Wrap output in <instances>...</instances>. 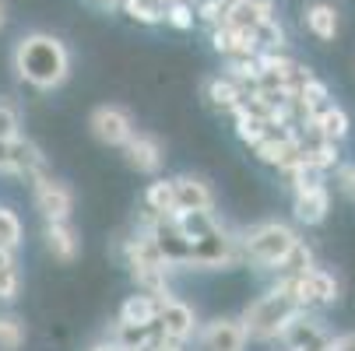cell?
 <instances>
[{"label":"cell","mask_w":355,"mask_h":351,"mask_svg":"<svg viewBox=\"0 0 355 351\" xmlns=\"http://www.w3.org/2000/svg\"><path fill=\"white\" fill-rule=\"evenodd\" d=\"M120 8L141 25H159L162 21V8L151 4V0H120Z\"/></svg>","instance_id":"f546056e"},{"label":"cell","mask_w":355,"mask_h":351,"mask_svg":"<svg viewBox=\"0 0 355 351\" xmlns=\"http://www.w3.org/2000/svg\"><path fill=\"white\" fill-rule=\"evenodd\" d=\"M173 193H176V211H215L211 186L197 176H176Z\"/></svg>","instance_id":"7c38bea8"},{"label":"cell","mask_w":355,"mask_h":351,"mask_svg":"<svg viewBox=\"0 0 355 351\" xmlns=\"http://www.w3.org/2000/svg\"><path fill=\"white\" fill-rule=\"evenodd\" d=\"M92 351H127V348H120L116 341H110V344H98V348H92Z\"/></svg>","instance_id":"e575fe53"},{"label":"cell","mask_w":355,"mask_h":351,"mask_svg":"<svg viewBox=\"0 0 355 351\" xmlns=\"http://www.w3.org/2000/svg\"><path fill=\"white\" fill-rule=\"evenodd\" d=\"M285 176H288L292 193H302V190H310V186H320L327 172H320V169H317V165H310V162H299V165H292Z\"/></svg>","instance_id":"484cf974"},{"label":"cell","mask_w":355,"mask_h":351,"mask_svg":"<svg viewBox=\"0 0 355 351\" xmlns=\"http://www.w3.org/2000/svg\"><path fill=\"white\" fill-rule=\"evenodd\" d=\"M35 183V211L46 218V222H71V211H74V193H71V186L67 183H60V179H49L46 172L39 176V179H32Z\"/></svg>","instance_id":"8992f818"},{"label":"cell","mask_w":355,"mask_h":351,"mask_svg":"<svg viewBox=\"0 0 355 351\" xmlns=\"http://www.w3.org/2000/svg\"><path fill=\"white\" fill-rule=\"evenodd\" d=\"M253 32V42H257V49H282L285 46V28L278 18H264L250 28Z\"/></svg>","instance_id":"cb8c5ba5"},{"label":"cell","mask_w":355,"mask_h":351,"mask_svg":"<svg viewBox=\"0 0 355 351\" xmlns=\"http://www.w3.org/2000/svg\"><path fill=\"white\" fill-rule=\"evenodd\" d=\"M4 25H8V4L0 0V28H4Z\"/></svg>","instance_id":"d590c367"},{"label":"cell","mask_w":355,"mask_h":351,"mask_svg":"<svg viewBox=\"0 0 355 351\" xmlns=\"http://www.w3.org/2000/svg\"><path fill=\"white\" fill-rule=\"evenodd\" d=\"M302 25H306V32L317 35L320 42H334L341 18H338V8L331 0H313V4H306V11H302Z\"/></svg>","instance_id":"5bb4252c"},{"label":"cell","mask_w":355,"mask_h":351,"mask_svg":"<svg viewBox=\"0 0 355 351\" xmlns=\"http://www.w3.org/2000/svg\"><path fill=\"white\" fill-rule=\"evenodd\" d=\"M18 127H21V120H18V109H15L11 102H4V98H0V141L15 137V134H18Z\"/></svg>","instance_id":"4dcf8cb0"},{"label":"cell","mask_w":355,"mask_h":351,"mask_svg":"<svg viewBox=\"0 0 355 351\" xmlns=\"http://www.w3.org/2000/svg\"><path fill=\"white\" fill-rule=\"evenodd\" d=\"M211 46L215 53L222 57H250L257 53V42H253V32L250 28H232V25H211Z\"/></svg>","instance_id":"4fadbf2b"},{"label":"cell","mask_w":355,"mask_h":351,"mask_svg":"<svg viewBox=\"0 0 355 351\" xmlns=\"http://www.w3.org/2000/svg\"><path fill=\"white\" fill-rule=\"evenodd\" d=\"M292 211H295V222H302V225H320V222L327 218V211H331V193H327V186L320 183V186H310V190L295 193Z\"/></svg>","instance_id":"2e32d148"},{"label":"cell","mask_w":355,"mask_h":351,"mask_svg":"<svg viewBox=\"0 0 355 351\" xmlns=\"http://www.w3.org/2000/svg\"><path fill=\"white\" fill-rule=\"evenodd\" d=\"M162 298H169V295H151V291L130 295L127 303L120 306V323H127V327H148V323H155Z\"/></svg>","instance_id":"e0dca14e"},{"label":"cell","mask_w":355,"mask_h":351,"mask_svg":"<svg viewBox=\"0 0 355 351\" xmlns=\"http://www.w3.org/2000/svg\"><path fill=\"white\" fill-rule=\"evenodd\" d=\"M46 249L60 264H74L81 253V239L71 222H46Z\"/></svg>","instance_id":"9a60e30c"},{"label":"cell","mask_w":355,"mask_h":351,"mask_svg":"<svg viewBox=\"0 0 355 351\" xmlns=\"http://www.w3.org/2000/svg\"><path fill=\"white\" fill-rule=\"evenodd\" d=\"M295 239H299V235H295L285 222H261V225H253V228L239 239L243 260L257 264L261 271H275V264L288 253Z\"/></svg>","instance_id":"3957f363"},{"label":"cell","mask_w":355,"mask_h":351,"mask_svg":"<svg viewBox=\"0 0 355 351\" xmlns=\"http://www.w3.org/2000/svg\"><path fill=\"white\" fill-rule=\"evenodd\" d=\"M246 327L243 320H232V316H218L211 320L205 330H200L197 344L200 351H246Z\"/></svg>","instance_id":"9c48e42d"},{"label":"cell","mask_w":355,"mask_h":351,"mask_svg":"<svg viewBox=\"0 0 355 351\" xmlns=\"http://www.w3.org/2000/svg\"><path fill=\"white\" fill-rule=\"evenodd\" d=\"M310 267H313V249L302 242V239H295L292 249L275 264V274H278V278H295V274L310 271Z\"/></svg>","instance_id":"ffe728a7"},{"label":"cell","mask_w":355,"mask_h":351,"mask_svg":"<svg viewBox=\"0 0 355 351\" xmlns=\"http://www.w3.org/2000/svg\"><path fill=\"white\" fill-rule=\"evenodd\" d=\"M162 21L173 25V28H180V32L193 28V21H197L193 4H190V0H169V4L162 8Z\"/></svg>","instance_id":"4316f807"},{"label":"cell","mask_w":355,"mask_h":351,"mask_svg":"<svg viewBox=\"0 0 355 351\" xmlns=\"http://www.w3.org/2000/svg\"><path fill=\"white\" fill-rule=\"evenodd\" d=\"M123 152H127V162L130 169L144 172V176H155L162 169V144L151 137V134H130V141L123 144Z\"/></svg>","instance_id":"8fae6325"},{"label":"cell","mask_w":355,"mask_h":351,"mask_svg":"<svg viewBox=\"0 0 355 351\" xmlns=\"http://www.w3.org/2000/svg\"><path fill=\"white\" fill-rule=\"evenodd\" d=\"M21 291V274L11 249H0V303H15Z\"/></svg>","instance_id":"44dd1931"},{"label":"cell","mask_w":355,"mask_h":351,"mask_svg":"<svg viewBox=\"0 0 355 351\" xmlns=\"http://www.w3.org/2000/svg\"><path fill=\"white\" fill-rule=\"evenodd\" d=\"M341 298V285L331 271H320V267H310L295 274V303L299 309H313V306H334Z\"/></svg>","instance_id":"5b68a950"},{"label":"cell","mask_w":355,"mask_h":351,"mask_svg":"<svg viewBox=\"0 0 355 351\" xmlns=\"http://www.w3.org/2000/svg\"><path fill=\"white\" fill-rule=\"evenodd\" d=\"M306 162H310V165H317L320 172H331V169H338V165H341L338 141H327V137H320L317 144H310V147H306Z\"/></svg>","instance_id":"603a6c76"},{"label":"cell","mask_w":355,"mask_h":351,"mask_svg":"<svg viewBox=\"0 0 355 351\" xmlns=\"http://www.w3.org/2000/svg\"><path fill=\"white\" fill-rule=\"evenodd\" d=\"M232 116H236V134H239V141H246V144H257V141L268 134V123H264V120L243 113L239 106L232 109Z\"/></svg>","instance_id":"f1b7e54d"},{"label":"cell","mask_w":355,"mask_h":351,"mask_svg":"<svg viewBox=\"0 0 355 351\" xmlns=\"http://www.w3.org/2000/svg\"><path fill=\"white\" fill-rule=\"evenodd\" d=\"M310 120L317 123L320 137H327V141H345V137H348V130H352V120H348V113H345L338 102H327V106H320V109H317Z\"/></svg>","instance_id":"d6986e66"},{"label":"cell","mask_w":355,"mask_h":351,"mask_svg":"<svg viewBox=\"0 0 355 351\" xmlns=\"http://www.w3.org/2000/svg\"><path fill=\"white\" fill-rule=\"evenodd\" d=\"M295 313H299L295 278H278L268 295L253 298V303L246 306V313H243L246 337H253V341H278Z\"/></svg>","instance_id":"7a4b0ae2"},{"label":"cell","mask_w":355,"mask_h":351,"mask_svg":"<svg viewBox=\"0 0 355 351\" xmlns=\"http://www.w3.org/2000/svg\"><path fill=\"white\" fill-rule=\"evenodd\" d=\"M0 172L4 176H25V179H39L46 172V155L25 137H8L0 141Z\"/></svg>","instance_id":"277c9868"},{"label":"cell","mask_w":355,"mask_h":351,"mask_svg":"<svg viewBox=\"0 0 355 351\" xmlns=\"http://www.w3.org/2000/svg\"><path fill=\"white\" fill-rule=\"evenodd\" d=\"M18 246H21V222L11 208L0 204V249H11L15 253Z\"/></svg>","instance_id":"83f0119b"},{"label":"cell","mask_w":355,"mask_h":351,"mask_svg":"<svg viewBox=\"0 0 355 351\" xmlns=\"http://www.w3.org/2000/svg\"><path fill=\"white\" fill-rule=\"evenodd\" d=\"M327 351H355V330L352 334H341V337H331L327 341Z\"/></svg>","instance_id":"d6a6232c"},{"label":"cell","mask_w":355,"mask_h":351,"mask_svg":"<svg viewBox=\"0 0 355 351\" xmlns=\"http://www.w3.org/2000/svg\"><path fill=\"white\" fill-rule=\"evenodd\" d=\"M88 127H92L95 141H103L110 147H123L130 141V134H134V120H130V113L123 106H98L92 113Z\"/></svg>","instance_id":"ba28073f"},{"label":"cell","mask_w":355,"mask_h":351,"mask_svg":"<svg viewBox=\"0 0 355 351\" xmlns=\"http://www.w3.org/2000/svg\"><path fill=\"white\" fill-rule=\"evenodd\" d=\"M11 60H15V74L25 84L39 88V91H53V88H60L71 78V53H67V46L57 35H49V32L21 35Z\"/></svg>","instance_id":"6da1fadb"},{"label":"cell","mask_w":355,"mask_h":351,"mask_svg":"<svg viewBox=\"0 0 355 351\" xmlns=\"http://www.w3.org/2000/svg\"><path fill=\"white\" fill-rule=\"evenodd\" d=\"M243 84L239 81H232L229 74H218V78H208L205 81V98L215 106V109H222V113H232L239 102H243Z\"/></svg>","instance_id":"ac0fdd59"},{"label":"cell","mask_w":355,"mask_h":351,"mask_svg":"<svg viewBox=\"0 0 355 351\" xmlns=\"http://www.w3.org/2000/svg\"><path fill=\"white\" fill-rule=\"evenodd\" d=\"M25 337H28V330L18 316H11V313L0 316V351H18L25 344Z\"/></svg>","instance_id":"d4e9b609"},{"label":"cell","mask_w":355,"mask_h":351,"mask_svg":"<svg viewBox=\"0 0 355 351\" xmlns=\"http://www.w3.org/2000/svg\"><path fill=\"white\" fill-rule=\"evenodd\" d=\"M215 4H218V25L225 21V15L236 8V4H243V0H215Z\"/></svg>","instance_id":"836d02e7"},{"label":"cell","mask_w":355,"mask_h":351,"mask_svg":"<svg viewBox=\"0 0 355 351\" xmlns=\"http://www.w3.org/2000/svg\"><path fill=\"white\" fill-rule=\"evenodd\" d=\"M282 341H285L288 351H327L331 334H327L324 320L310 316V309H299L288 320V327L282 330Z\"/></svg>","instance_id":"52a82bcc"},{"label":"cell","mask_w":355,"mask_h":351,"mask_svg":"<svg viewBox=\"0 0 355 351\" xmlns=\"http://www.w3.org/2000/svg\"><path fill=\"white\" fill-rule=\"evenodd\" d=\"M144 204L151 215H169L176 211V193H173V179H155L144 190Z\"/></svg>","instance_id":"7402d4cb"},{"label":"cell","mask_w":355,"mask_h":351,"mask_svg":"<svg viewBox=\"0 0 355 351\" xmlns=\"http://www.w3.org/2000/svg\"><path fill=\"white\" fill-rule=\"evenodd\" d=\"M338 186L345 197L355 200V165H338Z\"/></svg>","instance_id":"1f68e13d"},{"label":"cell","mask_w":355,"mask_h":351,"mask_svg":"<svg viewBox=\"0 0 355 351\" xmlns=\"http://www.w3.org/2000/svg\"><path fill=\"white\" fill-rule=\"evenodd\" d=\"M155 323H159L162 337L180 341V344H187V341L197 334V316H193V309H190L187 303H180V298H173V295H169V298H162Z\"/></svg>","instance_id":"30bf717a"}]
</instances>
